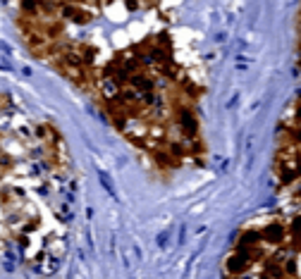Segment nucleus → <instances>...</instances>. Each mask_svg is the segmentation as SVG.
Returning a JSON list of instances; mask_svg holds the SVG:
<instances>
[{"label":"nucleus","instance_id":"nucleus-1","mask_svg":"<svg viewBox=\"0 0 301 279\" xmlns=\"http://www.w3.org/2000/svg\"><path fill=\"white\" fill-rule=\"evenodd\" d=\"M261 232V241L268 243L273 248H280L287 243V225L280 222V220H273V222H265V225L258 229Z\"/></svg>","mask_w":301,"mask_h":279},{"label":"nucleus","instance_id":"nucleus-2","mask_svg":"<svg viewBox=\"0 0 301 279\" xmlns=\"http://www.w3.org/2000/svg\"><path fill=\"white\" fill-rule=\"evenodd\" d=\"M251 267H254V265H251V260H249V256H246L244 251H232L230 256H227V260H225V270H227L230 277L246 274Z\"/></svg>","mask_w":301,"mask_h":279},{"label":"nucleus","instance_id":"nucleus-4","mask_svg":"<svg viewBox=\"0 0 301 279\" xmlns=\"http://www.w3.org/2000/svg\"><path fill=\"white\" fill-rule=\"evenodd\" d=\"M230 279H246V277H244V274H239V277H230Z\"/></svg>","mask_w":301,"mask_h":279},{"label":"nucleus","instance_id":"nucleus-3","mask_svg":"<svg viewBox=\"0 0 301 279\" xmlns=\"http://www.w3.org/2000/svg\"><path fill=\"white\" fill-rule=\"evenodd\" d=\"M263 241H261V232L249 227V229H242L234 239V251H254V248H261Z\"/></svg>","mask_w":301,"mask_h":279}]
</instances>
